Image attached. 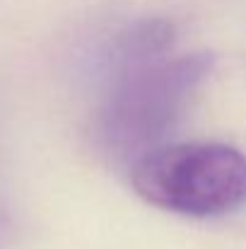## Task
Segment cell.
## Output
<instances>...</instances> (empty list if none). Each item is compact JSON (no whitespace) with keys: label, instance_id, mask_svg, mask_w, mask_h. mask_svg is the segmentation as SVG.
I'll return each instance as SVG.
<instances>
[{"label":"cell","instance_id":"1","mask_svg":"<svg viewBox=\"0 0 246 249\" xmlns=\"http://www.w3.org/2000/svg\"><path fill=\"white\" fill-rule=\"evenodd\" d=\"M121 63L123 71L104 104L101 141L111 155L135 162L160 148V141L210 73L213 58L208 53H188L176 58H128Z\"/></svg>","mask_w":246,"mask_h":249},{"label":"cell","instance_id":"2","mask_svg":"<svg viewBox=\"0 0 246 249\" xmlns=\"http://www.w3.org/2000/svg\"><path fill=\"white\" fill-rule=\"evenodd\" d=\"M131 184L162 211L220 218L246 206V155L227 143H169L133 162Z\"/></svg>","mask_w":246,"mask_h":249}]
</instances>
